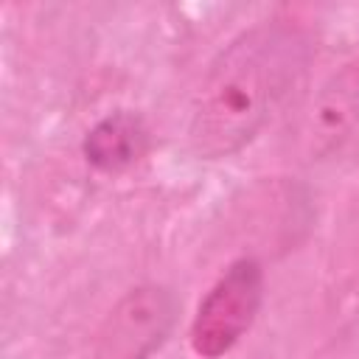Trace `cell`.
<instances>
[{"label": "cell", "mask_w": 359, "mask_h": 359, "mask_svg": "<svg viewBox=\"0 0 359 359\" xmlns=\"http://www.w3.org/2000/svg\"><path fill=\"white\" fill-rule=\"evenodd\" d=\"M264 303V269L258 258H236L199 300L188 328L191 351L202 359H219L252 328Z\"/></svg>", "instance_id": "obj_2"}, {"label": "cell", "mask_w": 359, "mask_h": 359, "mask_svg": "<svg viewBox=\"0 0 359 359\" xmlns=\"http://www.w3.org/2000/svg\"><path fill=\"white\" fill-rule=\"evenodd\" d=\"M359 135V62L331 73L311 98L303 121L306 154L320 160Z\"/></svg>", "instance_id": "obj_4"}, {"label": "cell", "mask_w": 359, "mask_h": 359, "mask_svg": "<svg viewBox=\"0 0 359 359\" xmlns=\"http://www.w3.org/2000/svg\"><path fill=\"white\" fill-rule=\"evenodd\" d=\"M311 36L289 20H264L233 36L208 65L188 118V146L202 160L241 151L306 76Z\"/></svg>", "instance_id": "obj_1"}, {"label": "cell", "mask_w": 359, "mask_h": 359, "mask_svg": "<svg viewBox=\"0 0 359 359\" xmlns=\"http://www.w3.org/2000/svg\"><path fill=\"white\" fill-rule=\"evenodd\" d=\"M177 300L165 286L143 283L129 289L104 317L95 334V359H149L168 337Z\"/></svg>", "instance_id": "obj_3"}, {"label": "cell", "mask_w": 359, "mask_h": 359, "mask_svg": "<svg viewBox=\"0 0 359 359\" xmlns=\"http://www.w3.org/2000/svg\"><path fill=\"white\" fill-rule=\"evenodd\" d=\"M149 149V129L140 115L129 109H115L95 121L84 135L81 151L87 163L104 174H121L140 163Z\"/></svg>", "instance_id": "obj_5"}]
</instances>
